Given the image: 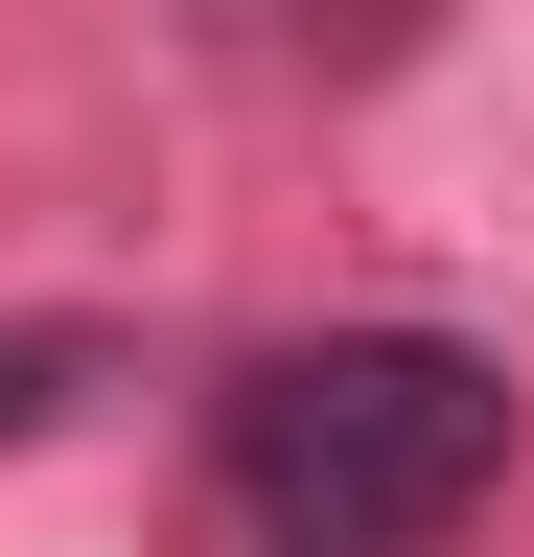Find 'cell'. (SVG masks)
<instances>
[{
	"mask_svg": "<svg viewBox=\"0 0 534 557\" xmlns=\"http://www.w3.org/2000/svg\"><path fill=\"white\" fill-rule=\"evenodd\" d=\"M511 487V348L464 325H302L210 395L233 557H442Z\"/></svg>",
	"mask_w": 534,
	"mask_h": 557,
	"instance_id": "1",
	"label": "cell"
},
{
	"mask_svg": "<svg viewBox=\"0 0 534 557\" xmlns=\"http://www.w3.org/2000/svg\"><path fill=\"white\" fill-rule=\"evenodd\" d=\"M210 24L256 70H372V47H419V0H210Z\"/></svg>",
	"mask_w": 534,
	"mask_h": 557,
	"instance_id": "2",
	"label": "cell"
},
{
	"mask_svg": "<svg viewBox=\"0 0 534 557\" xmlns=\"http://www.w3.org/2000/svg\"><path fill=\"white\" fill-rule=\"evenodd\" d=\"M94 395H116V325H0V442H47Z\"/></svg>",
	"mask_w": 534,
	"mask_h": 557,
	"instance_id": "3",
	"label": "cell"
}]
</instances>
